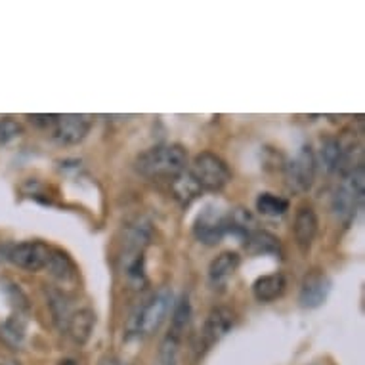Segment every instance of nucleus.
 <instances>
[{
	"instance_id": "25",
	"label": "nucleus",
	"mask_w": 365,
	"mask_h": 365,
	"mask_svg": "<svg viewBox=\"0 0 365 365\" xmlns=\"http://www.w3.org/2000/svg\"><path fill=\"white\" fill-rule=\"evenodd\" d=\"M0 365H19L16 359H4V361H0Z\"/></svg>"
},
{
	"instance_id": "7",
	"label": "nucleus",
	"mask_w": 365,
	"mask_h": 365,
	"mask_svg": "<svg viewBox=\"0 0 365 365\" xmlns=\"http://www.w3.org/2000/svg\"><path fill=\"white\" fill-rule=\"evenodd\" d=\"M50 257L52 247L42 241H24L8 251V260L25 272H41L48 266Z\"/></svg>"
},
{
	"instance_id": "5",
	"label": "nucleus",
	"mask_w": 365,
	"mask_h": 365,
	"mask_svg": "<svg viewBox=\"0 0 365 365\" xmlns=\"http://www.w3.org/2000/svg\"><path fill=\"white\" fill-rule=\"evenodd\" d=\"M283 170H285V180H287V186L291 192L308 193L316 182V153L310 145H302L299 153L283 167Z\"/></svg>"
},
{
	"instance_id": "14",
	"label": "nucleus",
	"mask_w": 365,
	"mask_h": 365,
	"mask_svg": "<svg viewBox=\"0 0 365 365\" xmlns=\"http://www.w3.org/2000/svg\"><path fill=\"white\" fill-rule=\"evenodd\" d=\"M285 287H287V279L282 272H276V274L258 277L252 285V294L258 302H274L279 297H283Z\"/></svg>"
},
{
	"instance_id": "3",
	"label": "nucleus",
	"mask_w": 365,
	"mask_h": 365,
	"mask_svg": "<svg viewBox=\"0 0 365 365\" xmlns=\"http://www.w3.org/2000/svg\"><path fill=\"white\" fill-rule=\"evenodd\" d=\"M174 306L173 302V291L168 287L159 289L153 297H151L148 302H145L136 316L132 317L130 325V335L136 336H150L153 335L155 331H159V327L163 325V322L167 319L168 312Z\"/></svg>"
},
{
	"instance_id": "21",
	"label": "nucleus",
	"mask_w": 365,
	"mask_h": 365,
	"mask_svg": "<svg viewBox=\"0 0 365 365\" xmlns=\"http://www.w3.org/2000/svg\"><path fill=\"white\" fill-rule=\"evenodd\" d=\"M342 155V142L336 138H327L322 148V159L327 168V173H339V165H341Z\"/></svg>"
},
{
	"instance_id": "9",
	"label": "nucleus",
	"mask_w": 365,
	"mask_h": 365,
	"mask_svg": "<svg viewBox=\"0 0 365 365\" xmlns=\"http://www.w3.org/2000/svg\"><path fill=\"white\" fill-rule=\"evenodd\" d=\"M331 293V279L324 269H310L300 283L299 302L306 310H316L325 304Z\"/></svg>"
},
{
	"instance_id": "22",
	"label": "nucleus",
	"mask_w": 365,
	"mask_h": 365,
	"mask_svg": "<svg viewBox=\"0 0 365 365\" xmlns=\"http://www.w3.org/2000/svg\"><path fill=\"white\" fill-rule=\"evenodd\" d=\"M2 333L0 335L4 336V341L8 342V344H12V346H18V344H21V341H24L25 336V319L24 316L18 312V316H12L10 319H8L6 324L2 325Z\"/></svg>"
},
{
	"instance_id": "6",
	"label": "nucleus",
	"mask_w": 365,
	"mask_h": 365,
	"mask_svg": "<svg viewBox=\"0 0 365 365\" xmlns=\"http://www.w3.org/2000/svg\"><path fill=\"white\" fill-rule=\"evenodd\" d=\"M235 325V314L226 306H218L209 312V316L205 319L203 331L199 335V346L197 354L203 356L207 350L215 346L216 342H220L224 336L234 329Z\"/></svg>"
},
{
	"instance_id": "1",
	"label": "nucleus",
	"mask_w": 365,
	"mask_h": 365,
	"mask_svg": "<svg viewBox=\"0 0 365 365\" xmlns=\"http://www.w3.org/2000/svg\"><path fill=\"white\" fill-rule=\"evenodd\" d=\"M187 168V151L180 144L155 145L140 153L136 159V170L145 178L174 180Z\"/></svg>"
},
{
	"instance_id": "17",
	"label": "nucleus",
	"mask_w": 365,
	"mask_h": 365,
	"mask_svg": "<svg viewBox=\"0 0 365 365\" xmlns=\"http://www.w3.org/2000/svg\"><path fill=\"white\" fill-rule=\"evenodd\" d=\"M245 249L249 255H255V257L257 255H282L279 237L269 232H264V230H257L247 237Z\"/></svg>"
},
{
	"instance_id": "24",
	"label": "nucleus",
	"mask_w": 365,
	"mask_h": 365,
	"mask_svg": "<svg viewBox=\"0 0 365 365\" xmlns=\"http://www.w3.org/2000/svg\"><path fill=\"white\" fill-rule=\"evenodd\" d=\"M100 365H126L123 364L119 358H115V356H106V358L100 359Z\"/></svg>"
},
{
	"instance_id": "11",
	"label": "nucleus",
	"mask_w": 365,
	"mask_h": 365,
	"mask_svg": "<svg viewBox=\"0 0 365 365\" xmlns=\"http://www.w3.org/2000/svg\"><path fill=\"white\" fill-rule=\"evenodd\" d=\"M317 227H319V220H317L316 210L312 209L310 205H302L297 215H294V241L297 245L302 251V255L310 251L312 245H314V240L317 235Z\"/></svg>"
},
{
	"instance_id": "4",
	"label": "nucleus",
	"mask_w": 365,
	"mask_h": 365,
	"mask_svg": "<svg viewBox=\"0 0 365 365\" xmlns=\"http://www.w3.org/2000/svg\"><path fill=\"white\" fill-rule=\"evenodd\" d=\"M364 203V167L346 174L333 195V210L342 224H350Z\"/></svg>"
},
{
	"instance_id": "19",
	"label": "nucleus",
	"mask_w": 365,
	"mask_h": 365,
	"mask_svg": "<svg viewBox=\"0 0 365 365\" xmlns=\"http://www.w3.org/2000/svg\"><path fill=\"white\" fill-rule=\"evenodd\" d=\"M257 210L262 216H268V218H277V216H283L289 210V201L282 195H276V193L264 192L257 197Z\"/></svg>"
},
{
	"instance_id": "15",
	"label": "nucleus",
	"mask_w": 365,
	"mask_h": 365,
	"mask_svg": "<svg viewBox=\"0 0 365 365\" xmlns=\"http://www.w3.org/2000/svg\"><path fill=\"white\" fill-rule=\"evenodd\" d=\"M257 230V218L245 207H237L226 215V234H234L245 241Z\"/></svg>"
},
{
	"instance_id": "18",
	"label": "nucleus",
	"mask_w": 365,
	"mask_h": 365,
	"mask_svg": "<svg viewBox=\"0 0 365 365\" xmlns=\"http://www.w3.org/2000/svg\"><path fill=\"white\" fill-rule=\"evenodd\" d=\"M170 190L174 193V199L178 201L182 207H187L192 205L195 199L201 195V187L195 184V180L192 178V174L182 173L180 176H176L174 180H170Z\"/></svg>"
},
{
	"instance_id": "26",
	"label": "nucleus",
	"mask_w": 365,
	"mask_h": 365,
	"mask_svg": "<svg viewBox=\"0 0 365 365\" xmlns=\"http://www.w3.org/2000/svg\"><path fill=\"white\" fill-rule=\"evenodd\" d=\"M58 365H77V361H75V359H63V361H60Z\"/></svg>"
},
{
	"instance_id": "13",
	"label": "nucleus",
	"mask_w": 365,
	"mask_h": 365,
	"mask_svg": "<svg viewBox=\"0 0 365 365\" xmlns=\"http://www.w3.org/2000/svg\"><path fill=\"white\" fill-rule=\"evenodd\" d=\"M240 264H241V257L237 255V252H232V251L220 252V255H218V257L209 264L210 285H215V287L226 285L227 279L237 272Z\"/></svg>"
},
{
	"instance_id": "2",
	"label": "nucleus",
	"mask_w": 365,
	"mask_h": 365,
	"mask_svg": "<svg viewBox=\"0 0 365 365\" xmlns=\"http://www.w3.org/2000/svg\"><path fill=\"white\" fill-rule=\"evenodd\" d=\"M187 173L192 174L201 192H222L232 182V170L227 163L212 151H203L195 155Z\"/></svg>"
},
{
	"instance_id": "23",
	"label": "nucleus",
	"mask_w": 365,
	"mask_h": 365,
	"mask_svg": "<svg viewBox=\"0 0 365 365\" xmlns=\"http://www.w3.org/2000/svg\"><path fill=\"white\" fill-rule=\"evenodd\" d=\"M24 132L21 125L12 119H2L0 120V144H8L14 138H18L19 134Z\"/></svg>"
},
{
	"instance_id": "10",
	"label": "nucleus",
	"mask_w": 365,
	"mask_h": 365,
	"mask_svg": "<svg viewBox=\"0 0 365 365\" xmlns=\"http://www.w3.org/2000/svg\"><path fill=\"white\" fill-rule=\"evenodd\" d=\"M193 235L199 243L207 247H215L226 235V215H222L215 207H207L201 210L193 224Z\"/></svg>"
},
{
	"instance_id": "12",
	"label": "nucleus",
	"mask_w": 365,
	"mask_h": 365,
	"mask_svg": "<svg viewBox=\"0 0 365 365\" xmlns=\"http://www.w3.org/2000/svg\"><path fill=\"white\" fill-rule=\"evenodd\" d=\"M94 325H96V314L90 308H81L78 312H71L63 331H67V335L77 344H86L94 331Z\"/></svg>"
},
{
	"instance_id": "8",
	"label": "nucleus",
	"mask_w": 365,
	"mask_h": 365,
	"mask_svg": "<svg viewBox=\"0 0 365 365\" xmlns=\"http://www.w3.org/2000/svg\"><path fill=\"white\" fill-rule=\"evenodd\" d=\"M92 128L90 115H56L54 123L50 126L52 138L61 145H77L88 136Z\"/></svg>"
},
{
	"instance_id": "16",
	"label": "nucleus",
	"mask_w": 365,
	"mask_h": 365,
	"mask_svg": "<svg viewBox=\"0 0 365 365\" xmlns=\"http://www.w3.org/2000/svg\"><path fill=\"white\" fill-rule=\"evenodd\" d=\"M46 268H48L50 276L60 283L77 282V266L69 258V255L61 251V249L52 247V257H50V262Z\"/></svg>"
},
{
	"instance_id": "20",
	"label": "nucleus",
	"mask_w": 365,
	"mask_h": 365,
	"mask_svg": "<svg viewBox=\"0 0 365 365\" xmlns=\"http://www.w3.org/2000/svg\"><path fill=\"white\" fill-rule=\"evenodd\" d=\"M192 322V302L187 299V294H184L182 299L173 306V319H170V333L174 335H182L186 333Z\"/></svg>"
}]
</instances>
